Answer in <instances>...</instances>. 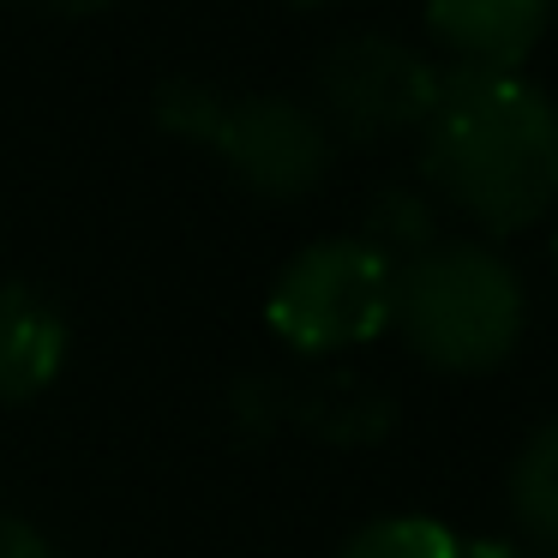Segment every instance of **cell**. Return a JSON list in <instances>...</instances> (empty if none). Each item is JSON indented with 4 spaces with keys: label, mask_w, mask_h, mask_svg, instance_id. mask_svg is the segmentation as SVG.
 <instances>
[{
    "label": "cell",
    "mask_w": 558,
    "mask_h": 558,
    "mask_svg": "<svg viewBox=\"0 0 558 558\" xmlns=\"http://www.w3.org/2000/svg\"><path fill=\"white\" fill-rule=\"evenodd\" d=\"M421 133V174L445 205L517 234L558 205V97L517 66H445Z\"/></svg>",
    "instance_id": "1"
},
{
    "label": "cell",
    "mask_w": 558,
    "mask_h": 558,
    "mask_svg": "<svg viewBox=\"0 0 558 558\" xmlns=\"http://www.w3.org/2000/svg\"><path fill=\"white\" fill-rule=\"evenodd\" d=\"M457 534L426 510H390V517L361 522L337 558H457Z\"/></svg>",
    "instance_id": "11"
},
{
    "label": "cell",
    "mask_w": 558,
    "mask_h": 558,
    "mask_svg": "<svg viewBox=\"0 0 558 558\" xmlns=\"http://www.w3.org/2000/svg\"><path fill=\"white\" fill-rule=\"evenodd\" d=\"M457 558H534V553H529V546H517V541H498V534H486V541H462Z\"/></svg>",
    "instance_id": "14"
},
{
    "label": "cell",
    "mask_w": 558,
    "mask_h": 558,
    "mask_svg": "<svg viewBox=\"0 0 558 558\" xmlns=\"http://www.w3.org/2000/svg\"><path fill=\"white\" fill-rule=\"evenodd\" d=\"M282 421L306 426L313 438L337 450H366L390 438L397 426V397L366 373H306L282 378Z\"/></svg>",
    "instance_id": "7"
},
{
    "label": "cell",
    "mask_w": 558,
    "mask_h": 558,
    "mask_svg": "<svg viewBox=\"0 0 558 558\" xmlns=\"http://www.w3.org/2000/svg\"><path fill=\"white\" fill-rule=\"evenodd\" d=\"M205 145L241 186L265 198H301L325 181L337 138L325 133L313 102L289 97V90H246V97L222 102Z\"/></svg>",
    "instance_id": "5"
},
{
    "label": "cell",
    "mask_w": 558,
    "mask_h": 558,
    "mask_svg": "<svg viewBox=\"0 0 558 558\" xmlns=\"http://www.w3.org/2000/svg\"><path fill=\"white\" fill-rule=\"evenodd\" d=\"M505 498H510V517L522 522V534L546 553H558V414L529 426V438L517 445L505 474Z\"/></svg>",
    "instance_id": "10"
},
{
    "label": "cell",
    "mask_w": 558,
    "mask_h": 558,
    "mask_svg": "<svg viewBox=\"0 0 558 558\" xmlns=\"http://www.w3.org/2000/svg\"><path fill=\"white\" fill-rule=\"evenodd\" d=\"M558 0H426V31L457 66H522L541 49Z\"/></svg>",
    "instance_id": "6"
},
{
    "label": "cell",
    "mask_w": 558,
    "mask_h": 558,
    "mask_svg": "<svg viewBox=\"0 0 558 558\" xmlns=\"http://www.w3.org/2000/svg\"><path fill=\"white\" fill-rule=\"evenodd\" d=\"M390 325L426 366L486 373V366L510 361V349L522 342L529 289H522V270L493 241L438 234L426 253L397 265Z\"/></svg>",
    "instance_id": "2"
},
{
    "label": "cell",
    "mask_w": 558,
    "mask_h": 558,
    "mask_svg": "<svg viewBox=\"0 0 558 558\" xmlns=\"http://www.w3.org/2000/svg\"><path fill=\"white\" fill-rule=\"evenodd\" d=\"M390 289H397L390 258H378L354 234H325L277 270L265 294V325L301 354L361 349L390 330Z\"/></svg>",
    "instance_id": "3"
},
{
    "label": "cell",
    "mask_w": 558,
    "mask_h": 558,
    "mask_svg": "<svg viewBox=\"0 0 558 558\" xmlns=\"http://www.w3.org/2000/svg\"><path fill=\"white\" fill-rule=\"evenodd\" d=\"M73 330L31 282H0V402H31L61 378Z\"/></svg>",
    "instance_id": "8"
},
{
    "label": "cell",
    "mask_w": 558,
    "mask_h": 558,
    "mask_svg": "<svg viewBox=\"0 0 558 558\" xmlns=\"http://www.w3.org/2000/svg\"><path fill=\"white\" fill-rule=\"evenodd\" d=\"M25 7H43V13H61V19H85L97 7H109V0H25Z\"/></svg>",
    "instance_id": "15"
},
{
    "label": "cell",
    "mask_w": 558,
    "mask_h": 558,
    "mask_svg": "<svg viewBox=\"0 0 558 558\" xmlns=\"http://www.w3.org/2000/svg\"><path fill=\"white\" fill-rule=\"evenodd\" d=\"M222 102H229V90L210 85V78H198V73H169L157 90H150V114H157V126H169V133H181V138H198V145L210 138Z\"/></svg>",
    "instance_id": "12"
},
{
    "label": "cell",
    "mask_w": 558,
    "mask_h": 558,
    "mask_svg": "<svg viewBox=\"0 0 558 558\" xmlns=\"http://www.w3.org/2000/svg\"><path fill=\"white\" fill-rule=\"evenodd\" d=\"M306 7H325V0H306Z\"/></svg>",
    "instance_id": "17"
},
{
    "label": "cell",
    "mask_w": 558,
    "mask_h": 558,
    "mask_svg": "<svg viewBox=\"0 0 558 558\" xmlns=\"http://www.w3.org/2000/svg\"><path fill=\"white\" fill-rule=\"evenodd\" d=\"M546 246H553V265H558V205H553V241Z\"/></svg>",
    "instance_id": "16"
},
{
    "label": "cell",
    "mask_w": 558,
    "mask_h": 558,
    "mask_svg": "<svg viewBox=\"0 0 558 558\" xmlns=\"http://www.w3.org/2000/svg\"><path fill=\"white\" fill-rule=\"evenodd\" d=\"M438 78L445 66L397 31H342L313 61V114L330 138L378 145L426 121Z\"/></svg>",
    "instance_id": "4"
},
{
    "label": "cell",
    "mask_w": 558,
    "mask_h": 558,
    "mask_svg": "<svg viewBox=\"0 0 558 558\" xmlns=\"http://www.w3.org/2000/svg\"><path fill=\"white\" fill-rule=\"evenodd\" d=\"M0 558H61V553H54V541L31 517L0 510Z\"/></svg>",
    "instance_id": "13"
},
{
    "label": "cell",
    "mask_w": 558,
    "mask_h": 558,
    "mask_svg": "<svg viewBox=\"0 0 558 558\" xmlns=\"http://www.w3.org/2000/svg\"><path fill=\"white\" fill-rule=\"evenodd\" d=\"M354 241H366L378 258H390V265H409L414 253H426V246L438 241V198L426 193L421 181L390 174V181H378L373 193H366L361 234H354Z\"/></svg>",
    "instance_id": "9"
}]
</instances>
